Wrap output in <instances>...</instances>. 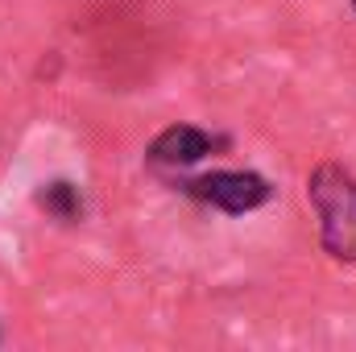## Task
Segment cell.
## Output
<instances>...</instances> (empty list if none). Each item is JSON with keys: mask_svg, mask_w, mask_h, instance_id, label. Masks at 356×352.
<instances>
[{"mask_svg": "<svg viewBox=\"0 0 356 352\" xmlns=\"http://www.w3.org/2000/svg\"><path fill=\"white\" fill-rule=\"evenodd\" d=\"M186 195L199 203H211L228 216H245V211H257L261 203H269L273 186L253 170H211L203 178H191Z\"/></svg>", "mask_w": 356, "mask_h": 352, "instance_id": "7a4b0ae2", "label": "cell"}, {"mask_svg": "<svg viewBox=\"0 0 356 352\" xmlns=\"http://www.w3.org/2000/svg\"><path fill=\"white\" fill-rule=\"evenodd\" d=\"M307 199L319 216L323 249L340 262H356V178L336 162H323L307 178Z\"/></svg>", "mask_w": 356, "mask_h": 352, "instance_id": "6da1fadb", "label": "cell"}, {"mask_svg": "<svg viewBox=\"0 0 356 352\" xmlns=\"http://www.w3.org/2000/svg\"><path fill=\"white\" fill-rule=\"evenodd\" d=\"M211 150H216V141L203 129H195V125H170V129H162L154 137L149 162H158V166H195Z\"/></svg>", "mask_w": 356, "mask_h": 352, "instance_id": "3957f363", "label": "cell"}, {"mask_svg": "<svg viewBox=\"0 0 356 352\" xmlns=\"http://www.w3.org/2000/svg\"><path fill=\"white\" fill-rule=\"evenodd\" d=\"M38 207H46V211H50L54 220H63V224H75V220L83 216V195H79L75 182L54 178V182H46V186L38 191Z\"/></svg>", "mask_w": 356, "mask_h": 352, "instance_id": "277c9868", "label": "cell"}, {"mask_svg": "<svg viewBox=\"0 0 356 352\" xmlns=\"http://www.w3.org/2000/svg\"><path fill=\"white\" fill-rule=\"evenodd\" d=\"M353 8H356V0H353Z\"/></svg>", "mask_w": 356, "mask_h": 352, "instance_id": "5b68a950", "label": "cell"}]
</instances>
